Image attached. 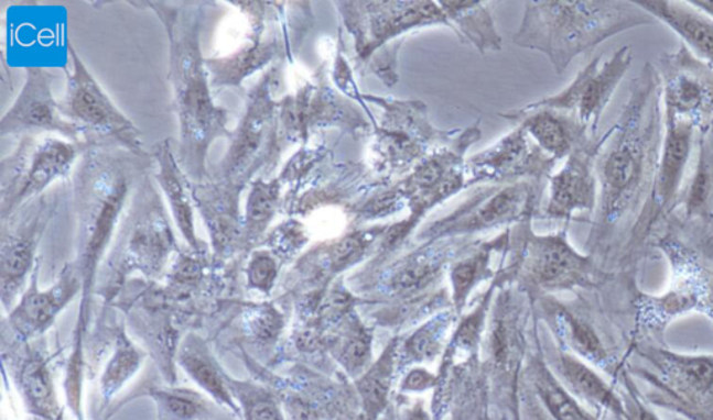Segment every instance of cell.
Returning a JSON list of instances; mask_svg holds the SVG:
<instances>
[{"mask_svg":"<svg viewBox=\"0 0 713 420\" xmlns=\"http://www.w3.org/2000/svg\"><path fill=\"white\" fill-rule=\"evenodd\" d=\"M403 420H428L426 413L422 411L421 407L411 408L409 412L406 413Z\"/></svg>","mask_w":713,"mask_h":420,"instance_id":"46","label":"cell"},{"mask_svg":"<svg viewBox=\"0 0 713 420\" xmlns=\"http://www.w3.org/2000/svg\"><path fill=\"white\" fill-rule=\"evenodd\" d=\"M339 13L353 35L357 60L371 65L372 71L389 87L398 82L395 73L401 35L430 25H447L451 21L437 2H341ZM453 30V29H452Z\"/></svg>","mask_w":713,"mask_h":420,"instance_id":"6","label":"cell"},{"mask_svg":"<svg viewBox=\"0 0 713 420\" xmlns=\"http://www.w3.org/2000/svg\"><path fill=\"white\" fill-rule=\"evenodd\" d=\"M636 3L655 20L672 29L696 59L713 67V19L710 15L690 2L638 0Z\"/></svg>","mask_w":713,"mask_h":420,"instance_id":"25","label":"cell"},{"mask_svg":"<svg viewBox=\"0 0 713 420\" xmlns=\"http://www.w3.org/2000/svg\"><path fill=\"white\" fill-rule=\"evenodd\" d=\"M371 334L357 319L348 320L341 335L337 356L348 373H358L371 360Z\"/></svg>","mask_w":713,"mask_h":420,"instance_id":"35","label":"cell"},{"mask_svg":"<svg viewBox=\"0 0 713 420\" xmlns=\"http://www.w3.org/2000/svg\"><path fill=\"white\" fill-rule=\"evenodd\" d=\"M383 109L382 124L377 129L369 162L380 177L401 175L415 162L432 154V146L446 143L456 133L432 128L425 104L420 101H396L372 96H363Z\"/></svg>","mask_w":713,"mask_h":420,"instance_id":"12","label":"cell"},{"mask_svg":"<svg viewBox=\"0 0 713 420\" xmlns=\"http://www.w3.org/2000/svg\"><path fill=\"white\" fill-rule=\"evenodd\" d=\"M86 144L51 135H24L12 155L0 163V223L25 203L51 190L74 172Z\"/></svg>","mask_w":713,"mask_h":420,"instance_id":"9","label":"cell"},{"mask_svg":"<svg viewBox=\"0 0 713 420\" xmlns=\"http://www.w3.org/2000/svg\"><path fill=\"white\" fill-rule=\"evenodd\" d=\"M684 208L685 222H707L713 218V130L700 133L699 161L681 192L680 203Z\"/></svg>","mask_w":713,"mask_h":420,"instance_id":"31","label":"cell"},{"mask_svg":"<svg viewBox=\"0 0 713 420\" xmlns=\"http://www.w3.org/2000/svg\"><path fill=\"white\" fill-rule=\"evenodd\" d=\"M150 152L134 154L115 146L86 145L73 172L74 208L77 214V254L74 265L83 280V311L100 262L112 246L137 186L150 175Z\"/></svg>","mask_w":713,"mask_h":420,"instance_id":"3","label":"cell"},{"mask_svg":"<svg viewBox=\"0 0 713 420\" xmlns=\"http://www.w3.org/2000/svg\"><path fill=\"white\" fill-rule=\"evenodd\" d=\"M156 401L163 420H192L199 412L197 401L186 394L160 393Z\"/></svg>","mask_w":713,"mask_h":420,"instance_id":"42","label":"cell"},{"mask_svg":"<svg viewBox=\"0 0 713 420\" xmlns=\"http://www.w3.org/2000/svg\"><path fill=\"white\" fill-rule=\"evenodd\" d=\"M389 225H375L367 230H357L343 237L325 241L311 250L299 262L300 272H313L316 277L335 276L358 264L375 243L385 237Z\"/></svg>","mask_w":713,"mask_h":420,"instance_id":"26","label":"cell"},{"mask_svg":"<svg viewBox=\"0 0 713 420\" xmlns=\"http://www.w3.org/2000/svg\"><path fill=\"white\" fill-rule=\"evenodd\" d=\"M279 76V65L269 67L248 92L245 114L231 131L226 155L209 172V180L242 194L277 166L283 152L278 131L280 101L274 99Z\"/></svg>","mask_w":713,"mask_h":420,"instance_id":"5","label":"cell"},{"mask_svg":"<svg viewBox=\"0 0 713 420\" xmlns=\"http://www.w3.org/2000/svg\"><path fill=\"white\" fill-rule=\"evenodd\" d=\"M660 103L658 71L647 63L631 84L619 122L604 135L596 156L599 196L588 239L590 255L607 254L623 235L630 237L652 191L663 143Z\"/></svg>","mask_w":713,"mask_h":420,"instance_id":"1","label":"cell"},{"mask_svg":"<svg viewBox=\"0 0 713 420\" xmlns=\"http://www.w3.org/2000/svg\"><path fill=\"white\" fill-rule=\"evenodd\" d=\"M540 183L522 180L480 187L466 202L446 218L426 224L415 235L420 244L447 239L472 237L479 231L493 230L521 220L536 212Z\"/></svg>","mask_w":713,"mask_h":420,"instance_id":"13","label":"cell"},{"mask_svg":"<svg viewBox=\"0 0 713 420\" xmlns=\"http://www.w3.org/2000/svg\"><path fill=\"white\" fill-rule=\"evenodd\" d=\"M451 313L437 314L431 322L422 325L421 329L406 341V355L410 361L434 360L441 351L443 335L451 324Z\"/></svg>","mask_w":713,"mask_h":420,"instance_id":"36","label":"cell"},{"mask_svg":"<svg viewBox=\"0 0 713 420\" xmlns=\"http://www.w3.org/2000/svg\"><path fill=\"white\" fill-rule=\"evenodd\" d=\"M21 382H23L24 391L34 407L44 412L54 411V394H52L50 377H47L44 364L39 358L25 362Z\"/></svg>","mask_w":713,"mask_h":420,"instance_id":"40","label":"cell"},{"mask_svg":"<svg viewBox=\"0 0 713 420\" xmlns=\"http://www.w3.org/2000/svg\"><path fill=\"white\" fill-rule=\"evenodd\" d=\"M634 406H636L637 415L636 417L631 415L633 420H660L657 415H655L652 411H649L648 408L644 407V404L638 401L637 397H634Z\"/></svg>","mask_w":713,"mask_h":420,"instance_id":"45","label":"cell"},{"mask_svg":"<svg viewBox=\"0 0 713 420\" xmlns=\"http://www.w3.org/2000/svg\"><path fill=\"white\" fill-rule=\"evenodd\" d=\"M533 214L511 229L509 270L542 291H566L602 285L611 275L595 265L593 255L580 254L568 231L538 235L531 229Z\"/></svg>","mask_w":713,"mask_h":420,"instance_id":"7","label":"cell"},{"mask_svg":"<svg viewBox=\"0 0 713 420\" xmlns=\"http://www.w3.org/2000/svg\"><path fill=\"white\" fill-rule=\"evenodd\" d=\"M283 197L284 186L279 176L269 180L258 177L251 184L242 217L240 255L250 254L266 240L269 225L282 210Z\"/></svg>","mask_w":713,"mask_h":420,"instance_id":"27","label":"cell"},{"mask_svg":"<svg viewBox=\"0 0 713 420\" xmlns=\"http://www.w3.org/2000/svg\"><path fill=\"white\" fill-rule=\"evenodd\" d=\"M280 262L268 248L252 251L246 269L248 287L263 294L271 292L279 276Z\"/></svg>","mask_w":713,"mask_h":420,"instance_id":"41","label":"cell"},{"mask_svg":"<svg viewBox=\"0 0 713 420\" xmlns=\"http://www.w3.org/2000/svg\"><path fill=\"white\" fill-rule=\"evenodd\" d=\"M463 42H472L479 54L498 52L501 38L496 31L488 2H437Z\"/></svg>","mask_w":713,"mask_h":420,"instance_id":"29","label":"cell"},{"mask_svg":"<svg viewBox=\"0 0 713 420\" xmlns=\"http://www.w3.org/2000/svg\"><path fill=\"white\" fill-rule=\"evenodd\" d=\"M674 420H687V419H684V418H678V419H674Z\"/></svg>","mask_w":713,"mask_h":420,"instance_id":"47","label":"cell"},{"mask_svg":"<svg viewBox=\"0 0 713 420\" xmlns=\"http://www.w3.org/2000/svg\"><path fill=\"white\" fill-rule=\"evenodd\" d=\"M182 365L204 390H207L216 400L230 406V396L226 390L224 380L220 379L218 371L215 369L207 355L199 353L198 349H193L192 346L182 354Z\"/></svg>","mask_w":713,"mask_h":420,"instance_id":"37","label":"cell"},{"mask_svg":"<svg viewBox=\"0 0 713 420\" xmlns=\"http://www.w3.org/2000/svg\"><path fill=\"white\" fill-rule=\"evenodd\" d=\"M247 417L248 420H282L278 407L266 397L251 401L247 407Z\"/></svg>","mask_w":713,"mask_h":420,"instance_id":"43","label":"cell"},{"mask_svg":"<svg viewBox=\"0 0 713 420\" xmlns=\"http://www.w3.org/2000/svg\"><path fill=\"white\" fill-rule=\"evenodd\" d=\"M160 18L169 41L168 80L181 131L177 161L192 184L209 177L210 145L229 140V115L214 102L199 34L208 2H140Z\"/></svg>","mask_w":713,"mask_h":420,"instance_id":"2","label":"cell"},{"mask_svg":"<svg viewBox=\"0 0 713 420\" xmlns=\"http://www.w3.org/2000/svg\"><path fill=\"white\" fill-rule=\"evenodd\" d=\"M557 161L543 152L522 128H517L488 150L466 162V187L473 184L541 183Z\"/></svg>","mask_w":713,"mask_h":420,"instance_id":"19","label":"cell"},{"mask_svg":"<svg viewBox=\"0 0 713 420\" xmlns=\"http://www.w3.org/2000/svg\"><path fill=\"white\" fill-rule=\"evenodd\" d=\"M695 125L689 120L663 112V143L657 176L646 205L631 230L625 250L633 254L679 207L687 167L693 154Z\"/></svg>","mask_w":713,"mask_h":420,"instance_id":"14","label":"cell"},{"mask_svg":"<svg viewBox=\"0 0 713 420\" xmlns=\"http://www.w3.org/2000/svg\"><path fill=\"white\" fill-rule=\"evenodd\" d=\"M141 356L130 341L120 334L116 353L104 375V393L107 396L118 391L120 386L139 369Z\"/></svg>","mask_w":713,"mask_h":420,"instance_id":"39","label":"cell"},{"mask_svg":"<svg viewBox=\"0 0 713 420\" xmlns=\"http://www.w3.org/2000/svg\"><path fill=\"white\" fill-rule=\"evenodd\" d=\"M310 241L305 225L295 218H289L269 233L261 245H266L280 261L292 258Z\"/></svg>","mask_w":713,"mask_h":420,"instance_id":"38","label":"cell"},{"mask_svg":"<svg viewBox=\"0 0 713 420\" xmlns=\"http://www.w3.org/2000/svg\"><path fill=\"white\" fill-rule=\"evenodd\" d=\"M653 23L657 20L636 2H527L515 44L542 52L551 60L554 71L562 75L584 52L612 36Z\"/></svg>","mask_w":713,"mask_h":420,"instance_id":"4","label":"cell"},{"mask_svg":"<svg viewBox=\"0 0 713 420\" xmlns=\"http://www.w3.org/2000/svg\"><path fill=\"white\" fill-rule=\"evenodd\" d=\"M67 51L73 70L67 77L66 97L61 102V110L80 131L83 143L148 154L140 130L116 107L68 41Z\"/></svg>","mask_w":713,"mask_h":420,"instance_id":"11","label":"cell"},{"mask_svg":"<svg viewBox=\"0 0 713 420\" xmlns=\"http://www.w3.org/2000/svg\"><path fill=\"white\" fill-rule=\"evenodd\" d=\"M657 71L663 112L689 120L699 133L713 129V67L681 45L660 56Z\"/></svg>","mask_w":713,"mask_h":420,"instance_id":"17","label":"cell"},{"mask_svg":"<svg viewBox=\"0 0 713 420\" xmlns=\"http://www.w3.org/2000/svg\"><path fill=\"white\" fill-rule=\"evenodd\" d=\"M602 144L604 136L585 141L570 154L562 170L549 178L551 197L542 218L570 222L579 214L595 213L599 196L595 165Z\"/></svg>","mask_w":713,"mask_h":420,"instance_id":"20","label":"cell"},{"mask_svg":"<svg viewBox=\"0 0 713 420\" xmlns=\"http://www.w3.org/2000/svg\"><path fill=\"white\" fill-rule=\"evenodd\" d=\"M151 173L142 178L130 199L108 262L120 270H141L148 276L158 275L173 252H179L171 219Z\"/></svg>","mask_w":713,"mask_h":420,"instance_id":"10","label":"cell"},{"mask_svg":"<svg viewBox=\"0 0 713 420\" xmlns=\"http://www.w3.org/2000/svg\"><path fill=\"white\" fill-rule=\"evenodd\" d=\"M548 309L551 311L554 328L562 335L564 343H568L570 349L583 358L606 369L609 355L593 324L560 303L552 302Z\"/></svg>","mask_w":713,"mask_h":420,"instance_id":"32","label":"cell"},{"mask_svg":"<svg viewBox=\"0 0 713 420\" xmlns=\"http://www.w3.org/2000/svg\"><path fill=\"white\" fill-rule=\"evenodd\" d=\"M646 362L633 367L646 383V400L687 420H713V355L672 353L659 346L636 349Z\"/></svg>","mask_w":713,"mask_h":420,"instance_id":"8","label":"cell"},{"mask_svg":"<svg viewBox=\"0 0 713 420\" xmlns=\"http://www.w3.org/2000/svg\"><path fill=\"white\" fill-rule=\"evenodd\" d=\"M527 131L536 144L554 161L568 159L585 141L594 140L568 114L552 109L532 108L530 104L515 112L501 113Z\"/></svg>","mask_w":713,"mask_h":420,"instance_id":"24","label":"cell"},{"mask_svg":"<svg viewBox=\"0 0 713 420\" xmlns=\"http://www.w3.org/2000/svg\"><path fill=\"white\" fill-rule=\"evenodd\" d=\"M511 229H506L498 237L490 241H479L474 248L463 255V259L452 266L451 281L453 302L457 311L466 306L469 294L480 280L490 273V258L495 252L509 250Z\"/></svg>","mask_w":713,"mask_h":420,"instance_id":"30","label":"cell"},{"mask_svg":"<svg viewBox=\"0 0 713 420\" xmlns=\"http://www.w3.org/2000/svg\"><path fill=\"white\" fill-rule=\"evenodd\" d=\"M195 209L207 225L214 258L226 261L240 254L242 219L240 217L241 194L219 183L207 180L192 184Z\"/></svg>","mask_w":713,"mask_h":420,"instance_id":"21","label":"cell"},{"mask_svg":"<svg viewBox=\"0 0 713 420\" xmlns=\"http://www.w3.org/2000/svg\"><path fill=\"white\" fill-rule=\"evenodd\" d=\"M396 341L389 344L375 365L364 373L357 382L358 393L363 400L364 411L369 419H375L387 407L390 386H392L396 366Z\"/></svg>","mask_w":713,"mask_h":420,"instance_id":"33","label":"cell"},{"mask_svg":"<svg viewBox=\"0 0 713 420\" xmlns=\"http://www.w3.org/2000/svg\"><path fill=\"white\" fill-rule=\"evenodd\" d=\"M60 201L61 191L54 188L25 203L8 222L0 223V286L4 306L13 301L34 269L36 250Z\"/></svg>","mask_w":713,"mask_h":420,"instance_id":"16","label":"cell"},{"mask_svg":"<svg viewBox=\"0 0 713 420\" xmlns=\"http://www.w3.org/2000/svg\"><path fill=\"white\" fill-rule=\"evenodd\" d=\"M559 372L575 396L590 404L591 407L604 409L620 420H633L614 388L607 386L605 380L583 362L572 355L564 354L560 356Z\"/></svg>","mask_w":713,"mask_h":420,"instance_id":"28","label":"cell"},{"mask_svg":"<svg viewBox=\"0 0 713 420\" xmlns=\"http://www.w3.org/2000/svg\"><path fill=\"white\" fill-rule=\"evenodd\" d=\"M435 377L424 369H414L406 377L403 387L409 391L426 390L435 385Z\"/></svg>","mask_w":713,"mask_h":420,"instance_id":"44","label":"cell"},{"mask_svg":"<svg viewBox=\"0 0 713 420\" xmlns=\"http://www.w3.org/2000/svg\"><path fill=\"white\" fill-rule=\"evenodd\" d=\"M536 387L540 393L541 400L545 404L549 412L557 420H591L587 415L581 411L560 383L549 373L545 367H538L536 373Z\"/></svg>","mask_w":713,"mask_h":420,"instance_id":"34","label":"cell"},{"mask_svg":"<svg viewBox=\"0 0 713 420\" xmlns=\"http://www.w3.org/2000/svg\"><path fill=\"white\" fill-rule=\"evenodd\" d=\"M633 59L631 46H623L609 59L596 56L562 92L531 103L530 107L552 109L568 114L585 134L595 139L602 114L623 78L630 70Z\"/></svg>","mask_w":713,"mask_h":420,"instance_id":"15","label":"cell"},{"mask_svg":"<svg viewBox=\"0 0 713 420\" xmlns=\"http://www.w3.org/2000/svg\"><path fill=\"white\" fill-rule=\"evenodd\" d=\"M150 154L154 162L151 175L154 176L163 196L168 199L173 220L181 231L184 243L192 251H207V245L203 240H199L197 230H195L192 183L174 154L172 139L156 143L152 146Z\"/></svg>","mask_w":713,"mask_h":420,"instance_id":"22","label":"cell"},{"mask_svg":"<svg viewBox=\"0 0 713 420\" xmlns=\"http://www.w3.org/2000/svg\"><path fill=\"white\" fill-rule=\"evenodd\" d=\"M80 291H83V280L74 262L63 267L55 285L45 291L40 290L36 285L35 272L29 290L10 313V323L24 335L44 332Z\"/></svg>","mask_w":713,"mask_h":420,"instance_id":"23","label":"cell"},{"mask_svg":"<svg viewBox=\"0 0 713 420\" xmlns=\"http://www.w3.org/2000/svg\"><path fill=\"white\" fill-rule=\"evenodd\" d=\"M56 77L45 67L25 68V82L12 107L0 120V136L57 134L83 144L80 131L62 114L52 86Z\"/></svg>","mask_w":713,"mask_h":420,"instance_id":"18","label":"cell"}]
</instances>
